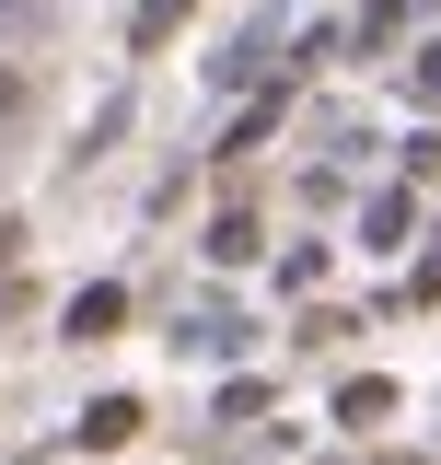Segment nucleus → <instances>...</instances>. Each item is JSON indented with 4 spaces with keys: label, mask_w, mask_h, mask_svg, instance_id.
Masks as SVG:
<instances>
[{
    "label": "nucleus",
    "mask_w": 441,
    "mask_h": 465,
    "mask_svg": "<svg viewBox=\"0 0 441 465\" xmlns=\"http://www.w3.org/2000/svg\"><path fill=\"white\" fill-rule=\"evenodd\" d=\"M116 314H128V291H116V280H93L82 302H70V338H116Z\"/></svg>",
    "instance_id": "obj_1"
},
{
    "label": "nucleus",
    "mask_w": 441,
    "mask_h": 465,
    "mask_svg": "<svg viewBox=\"0 0 441 465\" xmlns=\"http://www.w3.org/2000/svg\"><path fill=\"white\" fill-rule=\"evenodd\" d=\"M128 430H140V407H128V396H105L93 419H82V442H128Z\"/></svg>",
    "instance_id": "obj_2"
},
{
    "label": "nucleus",
    "mask_w": 441,
    "mask_h": 465,
    "mask_svg": "<svg viewBox=\"0 0 441 465\" xmlns=\"http://www.w3.org/2000/svg\"><path fill=\"white\" fill-rule=\"evenodd\" d=\"M35 105V82H24V70H12V58H0V128H12V116Z\"/></svg>",
    "instance_id": "obj_3"
},
{
    "label": "nucleus",
    "mask_w": 441,
    "mask_h": 465,
    "mask_svg": "<svg viewBox=\"0 0 441 465\" xmlns=\"http://www.w3.org/2000/svg\"><path fill=\"white\" fill-rule=\"evenodd\" d=\"M0 24H24V0H0Z\"/></svg>",
    "instance_id": "obj_4"
}]
</instances>
